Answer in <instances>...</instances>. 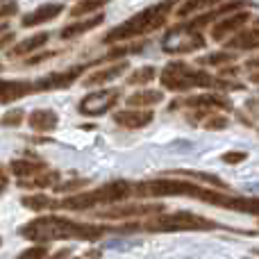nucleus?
Segmentation results:
<instances>
[{
    "label": "nucleus",
    "instance_id": "2eb2a0df",
    "mask_svg": "<svg viewBox=\"0 0 259 259\" xmlns=\"http://www.w3.org/2000/svg\"><path fill=\"white\" fill-rule=\"evenodd\" d=\"M62 9H64L62 3H46V5H41V7L32 9L30 14H25V16L21 18V25L34 27V25H41V23H48V21H53V18H57L59 14H62Z\"/></svg>",
    "mask_w": 259,
    "mask_h": 259
},
{
    "label": "nucleus",
    "instance_id": "4468645a",
    "mask_svg": "<svg viewBox=\"0 0 259 259\" xmlns=\"http://www.w3.org/2000/svg\"><path fill=\"white\" fill-rule=\"evenodd\" d=\"M248 21H250V12H248V9H243V12H232V16L223 18V21H219L211 27V39L223 41L225 36H230V34H234V32H239L241 27H246Z\"/></svg>",
    "mask_w": 259,
    "mask_h": 259
},
{
    "label": "nucleus",
    "instance_id": "c85d7f7f",
    "mask_svg": "<svg viewBox=\"0 0 259 259\" xmlns=\"http://www.w3.org/2000/svg\"><path fill=\"white\" fill-rule=\"evenodd\" d=\"M23 121H25V109L16 107V109H9L7 114H3L0 125H3V127H18Z\"/></svg>",
    "mask_w": 259,
    "mask_h": 259
},
{
    "label": "nucleus",
    "instance_id": "2f4dec72",
    "mask_svg": "<svg viewBox=\"0 0 259 259\" xmlns=\"http://www.w3.org/2000/svg\"><path fill=\"white\" fill-rule=\"evenodd\" d=\"M228 118L221 116V114H207V121H205V127L207 130H223L228 127Z\"/></svg>",
    "mask_w": 259,
    "mask_h": 259
},
{
    "label": "nucleus",
    "instance_id": "a211bd4d",
    "mask_svg": "<svg viewBox=\"0 0 259 259\" xmlns=\"http://www.w3.org/2000/svg\"><path fill=\"white\" fill-rule=\"evenodd\" d=\"M57 184H59V173L48 168L30 175V178H18V187L21 189H48V187H57Z\"/></svg>",
    "mask_w": 259,
    "mask_h": 259
},
{
    "label": "nucleus",
    "instance_id": "a878e982",
    "mask_svg": "<svg viewBox=\"0 0 259 259\" xmlns=\"http://www.w3.org/2000/svg\"><path fill=\"white\" fill-rule=\"evenodd\" d=\"M21 205L27 207V209H32V211H44V209L55 207V200L48 196H44V193H34V196H23Z\"/></svg>",
    "mask_w": 259,
    "mask_h": 259
},
{
    "label": "nucleus",
    "instance_id": "72a5a7b5",
    "mask_svg": "<svg viewBox=\"0 0 259 259\" xmlns=\"http://www.w3.org/2000/svg\"><path fill=\"white\" fill-rule=\"evenodd\" d=\"M87 184H89V180H71V182H62V184H57V187H55V191H73V189H82V187H87Z\"/></svg>",
    "mask_w": 259,
    "mask_h": 259
},
{
    "label": "nucleus",
    "instance_id": "4c0bfd02",
    "mask_svg": "<svg viewBox=\"0 0 259 259\" xmlns=\"http://www.w3.org/2000/svg\"><path fill=\"white\" fill-rule=\"evenodd\" d=\"M12 39H14V34H12V32H9L7 36H3V39H0V48H5V46H7Z\"/></svg>",
    "mask_w": 259,
    "mask_h": 259
},
{
    "label": "nucleus",
    "instance_id": "ddd939ff",
    "mask_svg": "<svg viewBox=\"0 0 259 259\" xmlns=\"http://www.w3.org/2000/svg\"><path fill=\"white\" fill-rule=\"evenodd\" d=\"M36 91V80H0V103H14Z\"/></svg>",
    "mask_w": 259,
    "mask_h": 259
},
{
    "label": "nucleus",
    "instance_id": "5701e85b",
    "mask_svg": "<svg viewBox=\"0 0 259 259\" xmlns=\"http://www.w3.org/2000/svg\"><path fill=\"white\" fill-rule=\"evenodd\" d=\"M48 39H50V34H48V32H39V34H34V36H30V39L21 41V44H18V46H14V48L9 50V55H12V57H21V55H30V53H34V50H39L41 46H46V44H48Z\"/></svg>",
    "mask_w": 259,
    "mask_h": 259
},
{
    "label": "nucleus",
    "instance_id": "aec40b11",
    "mask_svg": "<svg viewBox=\"0 0 259 259\" xmlns=\"http://www.w3.org/2000/svg\"><path fill=\"white\" fill-rule=\"evenodd\" d=\"M127 71V62H118V64H112V66L107 68H100V71L91 73L89 77H84V82L82 84L84 87H96V84H105V82H112L116 80L118 75H123V73Z\"/></svg>",
    "mask_w": 259,
    "mask_h": 259
},
{
    "label": "nucleus",
    "instance_id": "473e14b6",
    "mask_svg": "<svg viewBox=\"0 0 259 259\" xmlns=\"http://www.w3.org/2000/svg\"><path fill=\"white\" fill-rule=\"evenodd\" d=\"M16 12H18L16 0H0V21H3V18L14 16Z\"/></svg>",
    "mask_w": 259,
    "mask_h": 259
},
{
    "label": "nucleus",
    "instance_id": "f257e3e1",
    "mask_svg": "<svg viewBox=\"0 0 259 259\" xmlns=\"http://www.w3.org/2000/svg\"><path fill=\"white\" fill-rule=\"evenodd\" d=\"M23 239L36 243H48V241H68V239H77V241H98L105 234V228L89 223H77V221L64 219V216H39V219L25 223L18 230Z\"/></svg>",
    "mask_w": 259,
    "mask_h": 259
},
{
    "label": "nucleus",
    "instance_id": "39448f33",
    "mask_svg": "<svg viewBox=\"0 0 259 259\" xmlns=\"http://www.w3.org/2000/svg\"><path fill=\"white\" fill-rule=\"evenodd\" d=\"M139 228L148 232H189V230H214L219 225L191 211H175V214H157Z\"/></svg>",
    "mask_w": 259,
    "mask_h": 259
},
{
    "label": "nucleus",
    "instance_id": "dca6fc26",
    "mask_svg": "<svg viewBox=\"0 0 259 259\" xmlns=\"http://www.w3.org/2000/svg\"><path fill=\"white\" fill-rule=\"evenodd\" d=\"M152 112H148V109H134L130 107L125 112H116L114 114V121H116V125L121 127H127V130H139V127H146L152 123Z\"/></svg>",
    "mask_w": 259,
    "mask_h": 259
},
{
    "label": "nucleus",
    "instance_id": "393cba45",
    "mask_svg": "<svg viewBox=\"0 0 259 259\" xmlns=\"http://www.w3.org/2000/svg\"><path fill=\"white\" fill-rule=\"evenodd\" d=\"M9 170H12L16 178H30V175L34 173H41V170H46V164L41 159H14L12 164H9Z\"/></svg>",
    "mask_w": 259,
    "mask_h": 259
},
{
    "label": "nucleus",
    "instance_id": "7ed1b4c3",
    "mask_svg": "<svg viewBox=\"0 0 259 259\" xmlns=\"http://www.w3.org/2000/svg\"><path fill=\"white\" fill-rule=\"evenodd\" d=\"M178 0H164L159 5H152V7H146L143 12L134 14L132 18H127L125 23L116 25L114 30H109L105 34V44H116V41H127V39H134V36H141V34H148V32L157 30L166 23L168 18L170 9Z\"/></svg>",
    "mask_w": 259,
    "mask_h": 259
},
{
    "label": "nucleus",
    "instance_id": "4be33fe9",
    "mask_svg": "<svg viewBox=\"0 0 259 259\" xmlns=\"http://www.w3.org/2000/svg\"><path fill=\"white\" fill-rule=\"evenodd\" d=\"M161 100H164V94H161V91L146 89V91H137V94H132L125 103L134 109H141V107H152V105L161 103Z\"/></svg>",
    "mask_w": 259,
    "mask_h": 259
},
{
    "label": "nucleus",
    "instance_id": "b1692460",
    "mask_svg": "<svg viewBox=\"0 0 259 259\" xmlns=\"http://www.w3.org/2000/svg\"><path fill=\"white\" fill-rule=\"evenodd\" d=\"M219 3L221 0H187V3H182L175 9V14H178L180 18H187V16H191V14L209 12V9L219 7Z\"/></svg>",
    "mask_w": 259,
    "mask_h": 259
},
{
    "label": "nucleus",
    "instance_id": "58836bf2",
    "mask_svg": "<svg viewBox=\"0 0 259 259\" xmlns=\"http://www.w3.org/2000/svg\"><path fill=\"white\" fill-rule=\"evenodd\" d=\"M68 255V250H59L57 252V255H53V257H50V259H64V257H66Z\"/></svg>",
    "mask_w": 259,
    "mask_h": 259
},
{
    "label": "nucleus",
    "instance_id": "9d476101",
    "mask_svg": "<svg viewBox=\"0 0 259 259\" xmlns=\"http://www.w3.org/2000/svg\"><path fill=\"white\" fill-rule=\"evenodd\" d=\"M91 64H77V66H71L66 71H59V73H50V75L41 77L36 80V89L39 91H55V89H68L82 73L89 68Z\"/></svg>",
    "mask_w": 259,
    "mask_h": 259
},
{
    "label": "nucleus",
    "instance_id": "0eeeda50",
    "mask_svg": "<svg viewBox=\"0 0 259 259\" xmlns=\"http://www.w3.org/2000/svg\"><path fill=\"white\" fill-rule=\"evenodd\" d=\"M161 48H164V53H170V55L196 53V50L205 48V39H202L200 30H189L187 25H178L166 32L164 41H161Z\"/></svg>",
    "mask_w": 259,
    "mask_h": 259
},
{
    "label": "nucleus",
    "instance_id": "ea45409f",
    "mask_svg": "<svg viewBox=\"0 0 259 259\" xmlns=\"http://www.w3.org/2000/svg\"><path fill=\"white\" fill-rule=\"evenodd\" d=\"M5 30H7V25H0V34H3V32H5Z\"/></svg>",
    "mask_w": 259,
    "mask_h": 259
},
{
    "label": "nucleus",
    "instance_id": "9b49d317",
    "mask_svg": "<svg viewBox=\"0 0 259 259\" xmlns=\"http://www.w3.org/2000/svg\"><path fill=\"white\" fill-rule=\"evenodd\" d=\"M178 107L196 109L198 114L207 116V112H211V109H230V100L223 98V96H196V98H184L180 103L170 105V109H178Z\"/></svg>",
    "mask_w": 259,
    "mask_h": 259
},
{
    "label": "nucleus",
    "instance_id": "6e6552de",
    "mask_svg": "<svg viewBox=\"0 0 259 259\" xmlns=\"http://www.w3.org/2000/svg\"><path fill=\"white\" fill-rule=\"evenodd\" d=\"M198 200L211 202V205H221V207H230L234 211H243V214H255L259 216V198L250 196H223L219 191H209L202 187L198 193Z\"/></svg>",
    "mask_w": 259,
    "mask_h": 259
},
{
    "label": "nucleus",
    "instance_id": "cd10ccee",
    "mask_svg": "<svg viewBox=\"0 0 259 259\" xmlns=\"http://www.w3.org/2000/svg\"><path fill=\"white\" fill-rule=\"evenodd\" d=\"M107 3H109V0H80V3L71 9V16H75V18L87 16V14L96 12V9H103Z\"/></svg>",
    "mask_w": 259,
    "mask_h": 259
},
{
    "label": "nucleus",
    "instance_id": "e433bc0d",
    "mask_svg": "<svg viewBox=\"0 0 259 259\" xmlns=\"http://www.w3.org/2000/svg\"><path fill=\"white\" fill-rule=\"evenodd\" d=\"M7 184H9V180H7V173H5V168L0 166V193L7 189Z\"/></svg>",
    "mask_w": 259,
    "mask_h": 259
},
{
    "label": "nucleus",
    "instance_id": "a19ab883",
    "mask_svg": "<svg viewBox=\"0 0 259 259\" xmlns=\"http://www.w3.org/2000/svg\"><path fill=\"white\" fill-rule=\"evenodd\" d=\"M0 71H3V64H0Z\"/></svg>",
    "mask_w": 259,
    "mask_h": 259
},
{
    "label": "nucleus",
    "instance_id": "f8f14e48",
    "mask_svg": "<svg viewBox=\"0 0 259 259\" xmlns=\"http://www.w3.org/2000/svg\"><path fill=\"white\" fill-rule=\"evenodd\" d=\"M164 205H125V207H114V209H103L98 211V219H132V216H148V214H161Z\"/></svg>",
    "mask_w": 259,
    "mask_h": 259
},
{
    "label": "nucleus",
    "instance_id": "f3484780",
    "mask_svg": "<svg viewBox=\"0 0 259 259\" xmlns=\"http://www.w3.org/2000/svg\"><path fill=\"white\" fill-rule=\"evenodd\" d=\"M230 50H257L259 48V27H241L228 41Z\"/></svg>",
    "mask_w": 259,
    "mask_h": 259
},
{
    "label": "nucleus",
    "instance_id": "20e7f679",
    "mask_svg": "<svg viewBox=\"0 0 259 259\" xmlns=\"http://www.w3.org/2000/svg\"><path fill=\"white\" fill-rule=\"evenodd\" d=\"M132 196V184L127 180H114L105 187H98L94 191H80L75 196H68L64 200H55V209H68V211H87L103 205H116Z\"/></svg>",
    "mask_w": 259,
    "mask_h": 259
},
{
    "label": "nucleus",
    "instance_id": "7c9ffc66",
    "mask_svg": "<svg viewBox=\"0 0 259 259\" xmlns=\"http://www.w3.org/2000/svg\"><path fill=\"white\" fill-rule=\"evenodd\" d=\"M16 259H48V248L46 246H32L27 250H23Z\"/></svg>",
    "mask_w": 259,
    "mask_h": 259
},
{
    "label": "nucleus",
    "instance_id": "c9c22d12",
    "mask_svg": "<svg viewBox=\"0 0 259 259\" xmlns=\"http://www.w3.org/2000/svg\"><path fill=\"white\" fill-rule=\"evenodd\" d=\"M243 159H246V152H228V155H223V161H228V164H239Z\"/></svg>",
    "mask_w": 259,
    "mask_h": 259
},
{
    "label": "nucleus",
    "instance_id": "1a4fd4ad",
    "mask_svg": "<svg viewBox=\"0 0 259 259\" xmlns=\"http://www.w3.org/2000/svg\"><path fill=\"white\" fill-rule=\"evenodd\" d=\"M121 98V89H100L94 94L84 96L80 103V114L84 116H103L109 109H114V105Z\"/></svg>",
    "mask_w": 259,
    "mask_h": 259
},
{
    "label": "nucleus",
    "instance_id": "423d86ee",
    "mask_svg": "<svg viewBox=\"0 0 259 259\" xmlns=\"http://www.w3.org/2000/svg\"><path fill=\"white\" fill-rule=\"evenodd\" d=\"M200 184H193L189 180H175V178H159V180H146V182L132 184V196L137 198H164V196H189L198 198Z\"/></svg>",
    "mask_w": 259,
    "mask_h": 259
},
{
    "label": "nucleus",
    "instance_id": "412c9836",
    "mask_svg": "<svg viewBox=\"0 0 259 259\" xmlns=\"http://www.w3.org/2000/svg\"><path fill=\"white\" fill-rule=\"evenodd\" d=\"M103 14H96V16H91V18H87V21H80V23H71V25H66L62 32H59V36H62L64 41L66 39H75V36H80V34H84V32H89V30H94V27H98L100 23H103Z\"/></svg>",
    "mask_w": 259,
    "mask_h": 259
},
{
    "label": "nucleus",
    "instance_id": "6ab92c4d",
    "mask_svg": "<svg viewBox=\"0 0 259 259\" xmlns=\"http://www.w3.org/2000/svg\"><path fill=\"white\" fill-rule=\"evenodd\" d=\"M57 123H59V118L53 109H34L27 116V125L32 130H36V132H53L57 127Z\"/></svg>",
    "mask_w": 259,
    "mask_h": 259
},
{
    "label": "nucleus",
    "instance_id": "bb28decb",
    "mask_svg": "<svg viewBox=\"0 0 259 259\" xmlns=\"http://www.w3.org/2000/svg\"><path fill=\"white\" fill-rule=\"evenodd\" d=\"M157 75V68L155 66H143V68H137V71L132 73V75L127 77V84L132 87H141V84H148V82H152Z\"/></svg>",
    "mask_w": 259,
    "mask_h": 259
},
{
    "label": "nucleus",
    "instance_id": "f03ea898",
    "mask_svg": "<svg viewBox=\"0 0 259 259\" xmlns=\"http://www.w3.org/2000/svg\"><path fill=\"white\" fill-rule=\"evenodd\" d=\"M161 87L168 91H189V89H241V84H232V82L216 80L214 75H209L202 68H191L187 62H170L164 66V71L159 73Z\"/></svg>",
    "mask_w": 259,
    "mask_h": 259
},
{
    "label": "nucleus",
    "instance_id": "79ce46f5",
    "mask_svg": "<svg viewBox=\"0 0 259 259\" xmlns=\"http://www.w3.org/2000/svg\"><path fill=\"white\" fill-rule=\"evenodd\" d=\"M0 243H3V239H0Z\"/></svg>",
    "mask_w": 259,
    "mask_h": 259
},
{
    "label": "nucleus",
    "instance_id": "f704fd0d",
    "mask_svg": "<svg viewBox=\"0 0 259 259\" xmlns=\"http://www.w3.org/2000/svg\"><path fill=\"white\" fill-rule=\"evenodd\" d=\"M246 68L250 71V82H259V59L246 62Z\"/></svg>",
    "mask_w": 259,
    "mask_h": 259
},
{
    "label": "nucleus",
    "instance_id": "c756f323",
    "mask_svg": "<svg viewBox=\"0 0 259 259\" xmlns=\"http://www.w3.org/2000/svg\"><path fill=\"white\" fill-rule=\"evenodd\" d=\"M232 62H234V53H230V50H225V53H211L200 59V64H205V66H221V64H232Z\"/></svg>",
    "mask_w": 259,
    "mask_h": 259
}]
</instances>
